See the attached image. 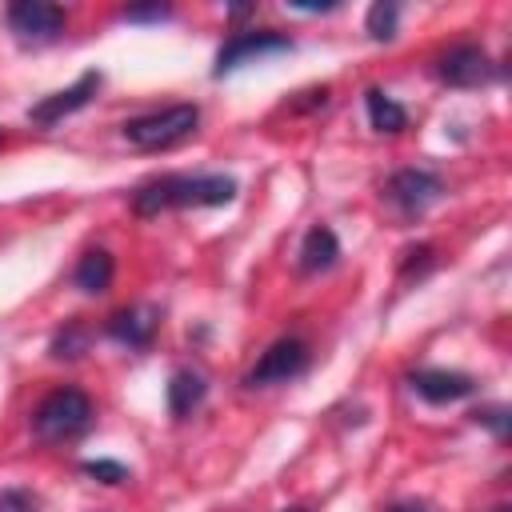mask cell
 <instances>
[{
	"label": "cell",
	"mask_w": 512,
	"mask_h": 512,
	"mask_svg": "<svg viewBox=\"0 0 512 512\" xmlns=\"http://www.w3.org/2000/svg\"><path fill=\"white\" fill-rule=\"evenodd\" d=\"M492 512H508V508H492Z\"/></svg>",
	"instance_id": "cell-25"
},
{
	"label": "cell",
	"mask_w": 512,
	"mask_h": 512,
	"mask_svg": "<svg viewBox=\"0 0 512 512\" xmlns=\"http://www.w3.org/2000/svg\"><path fill=\"white\" fill-rule=\"evenodd\" d=\"M236 196L232 176H156L132 192L136 216H160L168 208H220Z\"/></svg>",
	"instance_id": "cell-1"
},
{
	"label": "cell",
	"mask_w": 512,
	"mask_h": 512,
	"mask_svg": "<svg viewBox=\"0 0 512 512\" xmlns=\"http://www.w3.org/2000/svg\"><path fill=\"white\" fill-rule=\"evenodd\" d=\"M276 52H292V40L276 28H252V32H236L220 52H216V68L212 76H228L260 56H276Z\"/></svg>",
	"instance_id": "cell-7"
},
{
	"label": "cell",
	"mask_w": 512,
	"mask_h": 512,
	"mask_svg": "<svg viewBox=\"0 0 512 512\" xmlns=\"http://www.w3.org/2000/svg\"><path fill=\"white\" fill-rule=\"evenodd\" d=\"M168 412L180 420V416H188L192 408H200L204 404V396H208V384H204V376L200 372H192V368H176L172 372V380H168Z\"/></svg>",
	"instance_id": "cell-13"
},
{
	"label": "cell",
	"mask_w": 512,
	"mask_h": 512,
	"mask_svg": "<svg viewBox=\"0 0 512 512\" xmlns=\"http://www.w3.org/2000/svg\"><path fill=\"white\" fill-rule=\"evenodd\" d=\"M496 64L480 44H452L448 52L436 56V76L452 88H480L496 80Z\"/></svg>",
	"instance_id": "cell-8"
},
{
	"label": "cell",
	"mask_w": 512,
	"mask_h": 512,
	"mask_svg": "<svg viewBox=\"0 0 512 512\" xmlns=\"http://www.w3.org/2000/svg\"><path fill=\"white\" fill-rule=\"evenodd\" d=\"M112 276H116V264H112V256L104 252V248H88L84 256H80V264L72 268V284L80 288V292H108V284H112Z\"/></svg>",
	"instance_id": "cell-14"
},
{
	"label": "cell",
	"mask_w": 512,
	"mask_h": 512,
	"mask_svg": "<svg viewBox=\"0 0 512 512\" xmlns=\"http://www.w3.org/2000/svg\"><path fill=\"white\" fill-rule=\"evenodd\" d=\"M88 424H92V400L80 388H52L32 412V428L44 444H64L80 436Z\"/></svg>",
	"instance_id": "cell-3"
},
{
	"label": "cell",
	"mask_w": 512,
	"mask_h": 512,
	"mask_svg": "<svg viewBox=\"0 0 512 512\" xmlns=\"http://www.w3.org/2000/svg\"><path fill=\"white\" fill-rule=\"evenodd\" d=\"M200 124V108L196 104H172V108H160V112H144V116H132L124 120V140L132 148H144V152H160V148H172L180 140H188Z\"/></svg>",
	"instance_id": "cell-2"
},
{
	"label": "cell",
	"mask_w": 512,
	"mask_h": 512,
	"mask_svg": "<svg viewBox=\"0 0 512 512\" xmlns=\"http://www.w3.org/2000/svg\"><path fill=\"white\" fill-rule=\"evenodd\" d=\"M100 72L96 68H88L72 88H60V92H52V96H44L40 104H32L28 108V124H36V128H52L56 120H64V116H72V112H80L92 96H96V88H100Z\"/></svg>",
	"instance_id": "cell-9"
},
{
	"label": "cell",
	"mask_w": 512,
	"mask_h": 512,
	"mask_svg": "<svg viewBox=\"0 0 512 512\" xmlns=\"http://www.w3.org/2000/svg\"><path fill=\"white\" fill-rule=\"evenodd\" d=\"M388 512H428L424 504H416V500H400V504H392Z\"/></svg>",
	"instance_id": "cell-23"
},
{
	"label": "cell",
	"mask_w": 512,
	"mask_h": 512,
	"mask_svg": "<svg viewBox=\"0 0 512 512\" xmlns=\"http://www.w3.org/2000/svg\"><path fill=\"white\" fill-rule=\"evenodd\" d=\"M4 20L20 44H52L68 24L64 8L48 4V0H16V4H8Z\"/></svg>",
	"instance_id": "cell-6"
},
{
	"label": "cell",
	"mask_w": 512,
	"mask_h": 512,
	"mask_svg": "<svg viewBox=\"0 0 512 512\" xmlns=\"http://www.w3.org/2000/svg\"><path fill=\"white\" fill-rule=\"evenodd\" d=\"M104 332L128 348H148L152 336H156V312L152 308H120L108 316Z\"/></svg>",
	"instance_id": "cell-11"
},
{
	"label": "cell",
	"mask_w": 512,
	"mask_h": 512,
	"mask_svg": "<svg viewBox=\"0 0 512 512\" xmlns=\"http://www.w3.org/2000/svg\"><path fill=\"white\" fill-rule=\"evenodd\" d=\"M340 260V240L328 224H312L300 240V272H328Z\"/></svg>",
	"instance_id": "cell-12"
},
{
	"label": "cell",
	"mask_w": 512,
	"mask_h": 512,
	"mask_svg": "<svg viewBox=\"0 0 512 512\" xmlns=\"http://www.w3.org/2000/svg\"><path fill=\"white\" fill-rule=\"evenodd\" d=\"M396 20H400V4H396V0H376V4L368 8L364 28H368L372 40H392V36H396Z\"/></svg>",
	"instance_id": "cell-17"
},
{
	"label": "cell",
	"mask_w": 512,
	"mask_h": 512,
	"mask_svg": "<svg viewBox=\"0 0 512 512\" xmlns=\"http://www.w3.org/2000/svg\"><path fill=\"white\" fill-rule=\"evenodd\" d=\"M364 104H368V120H372L376 132H400L408 124V112L384 88H368L364 92Z\"/></svg>",
	"instance_id": "cell-15"
},
{
	"label": "cell",
	"mask_w": 512,
	"mask_h": 512,
	"mask_svg": "<svg viewBox=\"0 0 512 512\" xmlns=\"http://www.w3.org/2000/svg\"><path fill=\"white\" fill-rule=\"evenodd\" d=\"M432 264H436L432 244H416V248H408L404 260H400V280H420V276L432 272Z\"/></svg>",
	"instance_id": "cell-18"
},
{
	"label": "cell",
	"mask_w": 512,
	"mask_h": 512,
	"mask_svg": "<svg viewBox=\"0 0 512 512\" xmlns=\"http://www.w3.org/2000/svg\"><path fill=\"white\" fill-rule=\"evenodd\" d=\"M308 368V344L300 336H280L260 352V360L248 368L244 384L248 388H268V384H288Z\"/></svg>",
	"instance_id": "cell-5"
},
{
	"label": "cell",
	"mask_w": 512,
	"mask_h": 512,
	"mask_svg": "<svg viewBox=\"0 0 512 512\" xmlns=\"http://www.w3.org/2000/svg\"><path fill=\"white\" fill-rule=\"evenodd\" d=\"M472 416H476V424L492 428V436H496V440H504V436H508V408H480V412H472Z\"/></svg>",
	"instance_id": "cell-21"
},
{
	"label": "cell",
	"mask_w": 512,
	"mask_h": 512,
	"mask_svg": "<svg viewBox=\"0 0 512 512\" xmlns=\"http://www.w3.org/2000/svg\"><path fill=\"white\" fill-rule=\"evenodd\" d=\"M88 340H92V332H88L80 320H68V324L52 336V356H56V360H76V356L88 352Z\"/></svg>",
	"instance_id": "cell-16"
},
{
	"label": "cell",
	"mask_w": 512,
	"mask_h": 512,
	"mask_svg": "<svg viewBox=\"0 0 512 512\" xmlns=\"http://www.w3.org/2000/svg\"><path fill=\"white\" fill-rule=\"evenodd\" d=\"M84 476H92L100 484H124L128 480V468L120 460H84Z\"/></svg>",
	"instance_id": "cell-19"
},
{
	"label": "cell",
	"mask_w": 512,
	"mask_h": 512,
	"mask_svg": "<svg viewBox=\"0 0 512 512\" xmlns=\"http://www.w3.org/2000/svg\"><path fill=\"white\" fill-rule=\"evenodd\" d=\"M284 512H308V508H284Z\"/></svg>",
	"instance_id": "cell-24"
},
{
	"label": "cell",
	"mask_w": 512,
	"mask_h": 512,
	"mask_svg": "<svg viewBox=\"0 0 512 512\" xmlns=\"http://www.w3.org/2000/svg\"><path fill=\"white\" fill-rule=\"evenodd\" d=\"M408 388L428 400V404H452L476 392V380L468 372H448V368H416L408 376Z\"/></svg>",
	"instance_id": "cell-10"
},
{
	"label": "cell",
	"mask_w": 512,
	"mask_h": 512,
	"mask_svg": "<svg viewBox=\"0 0 512 512\" xmlns=\"http://www.w3.org/2000/svg\"><path fill=\"white\" fill-rule=\"evenodd\" d=\"M172 8L164 4H152V8H124V20H164Z\"/></svg>",
	"instance_id": "cell-22"
},
{
	"label": "cell",
	"mask_w": 512,
	"mask_h": 512,
	"mask_svg": "<svg viewBox=\"0 0 512 512\" xmlns=\"http://www.w3.org/2000/svg\"><path fill=\"white\" fill-rule=\"evenodd\" d=\"M36 496L24 492V488H4L0 492V512H36Z\"/></svg>",
	"instance_id": "cell-20"
},
{
	"label": "cell",
	"mask_w": 512,
	"mask_h": 512,
	"mask_svg": "<svg viewBox=\"0 0 512 512\" xmlns=\"http://www.w3.org/2000/svg\"><path fill=\"white\" fill-rule=\"evenodd\" d=\"M384 196L392 200V208H396L404 220H416V216H424V212L444 196V184H440V176L428 172V168H400V172L388 176Z\"/></svg>",
	"instance_id": "cell-4"
}]
</instances>
